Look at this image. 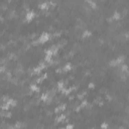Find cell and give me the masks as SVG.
Masks as SVG:
<instances>
[{
	"mask_svg": "<svg viewBox=\"0 0 129 129\" xmlns=\"http://www.w3.org/2000/svg\"><path fill=\"white\" fill-rule=\"evenodd\" d=\"M34 17H35V13L33 12V11H28L25 15V20L26 21H31Z\"/></svg>",
	"mask_w": 129,
	"mask_h": 129,
	"instance_id": "cell-3",
	"label": "cell"
},
{
	"mask_svg": "<svg viewBox=\"0 0 129 129\" xmlns=\"http://www.w3.org/2000/svg\"><path fill=\"white\" fill-rule=\"evenodd\" d=\"M64 109H66V106L62 105V106H60V107H58V108L56 109V112H63Z\"/></svg>",
	"mask_w": 129,
	"mask_h": 129,
	"instance_id": "cell-5",
	"label": "cell"
},
{
	"mask_svg": "<svg viewBox=\"0 0 129 129\" xmlns=\"http://www.w3.org/2000/svg\"><path fill=\"white\" fill-rule=\"evenodd\" d=\"M91 35V32L88 31V30H86V31H84V33H83V37H87V36H90Z\"/></svg>",
	"mask_w": 129,
	"mask_h": 129,
	"instance_id": "cell-7",
	"label": "cell"
},
{
	"mask_svg": "<svg viewBox=\"0 0 129 129\" xmlns=\"http://www.w3.org/2000/svg\"><path fill=\"white\" fill-rule=\"evenodd\" d=\"M120 18H121V14L119 12H115L111 16V20H113V21H114V20H119Z\"/></svg>",
	"mask_w": 129,
	"mask_h": 129,
	"instance_id": "cell-4",
	"label": "cell"
},
{
	"mask_svg": "<svg viewBox=\"0 0 129 129\" xmlns=\"http://www.w3.org/2000/svg\"><path fill=\"white\" fill-rule=\"evenodd\" d=\"M30 88H31V90L32 91H34V92H39V86L37 85H35V84H33V85H31V87H30Z\"/></svg>",
	"mask_w": 129,
	"mask_h": 129,
	"instance_id": "cell-6",
	"label": "cell"
},
{
	"mask_svg": "<svg viewBox=\"0 0 129 129\" xmlns=\"http://www.w3.org/2000/svg\"><path fill=\"white\" fill-rule=\"evenodd\" d=\"M124 62V58L123 56H118L117 59L113 60L111 63H110V64H111L112 67H117V66H121V64H123Z\"/></svg>",
	"mask_w": 129,
	"mask_h": 129,
	"instance_id": "cell-1",
	"label": "cell"
},
{
	"mask_svg": "<svg viewBox=\"0 0 129 129\" xmlns=\"http://www.w3.org/2000/svg\"><path fill=\"white\" fill-rule=\"evenodd\" d=\"M50 39V34L47 32H43L39 37V43H44Z\"/></svg>",
	"mask_w": 129,
	"mask_h": 129,
	"instance_id": "cell-2",
	"label": "cell"
}]
</instances>
